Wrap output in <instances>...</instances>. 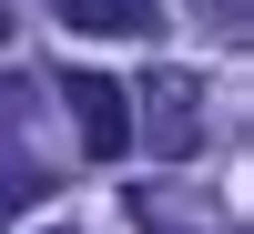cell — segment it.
<instances>
[{
  "label": "cell",
  "mask_w": 254,
  "mask_h": 234,
  "mask_svg": "<svg viewBox=\"0 0 254 234\" xmlns=\"http://www.w3.org/2000/svg\"><path fill=\"white\" fill-rule=\"evenodd\" d=\"M132 143L163 153V163H193V153H203V81L183 72V61L142 72V92H132Z\"/></svg>",
  "instance_id": "1"
},
{
  "label": "cell",
  "mask_w": 254,
  "mask_h": 234,
  "mask_svg": "<svg viewBox=\"0 0 254 234\" xmlns=\"http://www.w3.org/2000/svg\"><path fill=\"white\" fill-rule=\"evenodd\" d=\"M61 102L81 112V153L112 163L122 143H132V102H122V81H112V72H61Z\"/></svg>",
  "instance_id": "2"
},
{
  "label": "cell",
  "mask_w": 254,
  "mask_h": 234,
  "mask_svg": "<svg viewBox=\"0 0 254 234\" xmlns=\"http://www.w3.org/2000/svg\"><path fill=\"white\" fill-rule=\"evenodd\" d=\"M51 10L71 20V31H122V41H153V31H163L153 0H51Z\"/></svg>",
  "instance_id": "3"
},
{
  "label": "cell",
  "mask_w": 254,
  "mask_h": 234,
  "mask_svg": "<svg viewBox=\"0 0 254 234\" xmlns=\"http://www.w3.org/2000/svg\"><path fill=\"white\" fill-rule=\"evenodd\" d=\"M0 112H10V92H0ZM51 194V173H41L31 153H10V122H0V224L20 214V204H41Z\"/></svg>",
  "instance_id": "4"
},
{
  "label": "cell",
  "mask_w": 254,
  "mask_h": 234,
  "mask_svg": "<svg viewBox=\"0 0 254 234\" xmlns=\"http://www.w3.org/2000/svg\"><path fill=\"white\" fill-rule=\"evenodd\" d=\"M193 10H214V31H224V41H244V31H254V0H193Z\"/></svg>",
  "instance_id": "5"
},
{
  "label": "cell",
  "mask_w": 254,
  "mask_h": 234,
  "mask_svg": "<svg viewBox=\"0 0 254 234\" xmlns=\"http://www.w3.org/2000/svg\"><path fill=\"white\" fill-rule=\"evenodd\" d=\"M0 41H10V10H0Z\"/></svg>",
  "instance_id": "6"
}]
</instances>
